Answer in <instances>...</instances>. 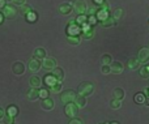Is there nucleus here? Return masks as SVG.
Listing matches in <instances>:
<instances>
[{"mask_svg":"<svg viewBox=\"0 0 149 124\" xmlns=\"http://www.w3.org/2000/svg\"><path fill=\"white\" fill-rule=\"evenodd\" d=\"M1 13L4 16V18H15L16 15H17V8L13 4H5L4 8L1 9Z\"/></svg>","mask_w":149,"mask_h":124,"instance_id":"3","label":"nucleus"},{"mask_svg":"<svg viewBox=\"0 0 149 124\" xmlns=\"http://www.w3.org/2000/svg\"><path fill=\"white\" fill-rule=\"evenodd\" d=\"M98 8H101V9H105V10H107V12H110L111 5H110V3H109V1H103Z\"/></svg>","mask_w":149,"mask_h":124,"instance_id":"39","label":"nucleus"},{"mask_svg":"<svg viewBox=\"0 0 149 124\" xmlns=\"http://www.w3.org/2000/svg\"><path fill=\"white\" fill-rule=\"evenodd\" d=\"M13 124H15V123H13Z\"/></svg>","mask_w":149,"mask_h":124,"instance_id":"55","label":"nucleus"},{"mask_svg":"<svg viewBox=\"0 0 149 124\" xmlns=\"http://www.w3.org/2000/svg\"><path fill=\"white\" fill-rule=\"evenodd\" d=\"M145 98H147V96H145L144 93H141V91H139V93H136L135 94V102L136 103H139V105H144V102H145Z\"/></svg>","mask_w":149,"mask_h":124,"instance_id":"30","label":"nucleus"},{"mask_svg":"<svg viewBox=\"0 0 149 124\" xmlns=\"http://www.w3.org/2000/svg\"><path fill=\"white\" fill-rule=\"evenodd\" d=\"M111 17H113L115 21H120L122 18L124 17V10L122 9V8H116V9L113 12V15H111Z\"/></svg>","mask_w":149,"mask_h":124,"instance_id":"21","label":"nucleus"},{"mask_svg":"<svg viewBox=\"0 0 149 124\" xmlns=\"http://www.w3.org/2000/svg\"><path fill=\"white\" fill-rule=\"evenodd\" d=\"M136 59L140 64H147L149 62V48L148 47H143V48L139 50Z\"/></svg>","mask_w":149,"mask_h":124,"instance_id":"5","label":"nucleus"},{"mask_svg":"<svg viewBox=\"0 0 149 124\" xmlns=\"http://www.w3.org/2000/svg\"><path fill=\"white\" fill-rule=\"evenodd\" d=\"M33 10V8L30 7V5H28V4H22V5H20V12H21V15H28L29 12H31Z\"/></svg>","mask_w":149,"mask_h":124,"instance_id":"33","label":"nucleus"},{"mask_svg":"<svg viewBox=\"0 0 149 124\" xmlns=\"http://www.w3.org/2000/svg\"><path fill=\"white\" fill-rule=\"evenodd\" d=\"M140 76L143 78H149V65H144L140 69Z\"/></svg>","mask_w":149,"mask_h":124,"instance_id":"35","label":"nucleus"},{"mask_svg":"<svg viewBox=\"0 0 149 124\" xmlns=\"http://www.w3.org/2000/svg\"><path fill=\"white\" fill-rule=\"evenodd\" d=\"M140 65V63L137 62L136 57H130L128 60H127V67L130 68V69H137Z\"/></svg>","mask_w":149,"mask_h":124,"instance_id":"23","label":"nucleus"},{"mask_svg":"<svg viewBox=\"0 0 149 124\" xmlns=\"http://www.w3.org/2000/svg\"><path fill=\"white\" fill-rule=\"evenodd\" d=\"M28 68L30 69V72H38L39 69H41V62L39 60H37V59H31L30 62H29V64H28Z\"/></svg>","mask_w":149,"mask_h":124,"instance_id":"14","label":"nucleus"},{"mask_svg":"<svg viewBox=\"0 0 149 124\" xmlns=\"http://www.w3.org/2000/svg\"><path fill=\"white\" fill-rule=\"evenodd\" d=\"M111 62H113V57H111V55H103L102 57H101V63L102 64H107V65H110L111 64Z\"/></svg>","mask_w":149,"mask_h":124,"instance_id":"37","label":"nucleus"},{"mask_svg":"<svg viewBox=\"0 0 149 124\" xmlns=\"http://www.w3.org/2000/svg\"><path fill=\"white\" fill-rule=\"evenodd\" d=\"M12 72L15 73V75H17V76L22 75V73L25 72V64H24L22 62H20V60L15 62L13 63V65H12Z\"/></svg>","mask_w":149,"mask_h":124,"instance_id":"10","label":"nucleus"},{"mask_svg":"<svg viewBox=\"0 0 149 124\" xmlns=\"http://www.w3.org/2000/svg\"><path fill=\"white\" fill-rule=\"evenodd\" d=\"M147 90H148V91H147V96L149 97V88H147Z\"/></svg>","mask_w":149,"mask_h":124,"instance_id":"50","label":"nucleus"},{"mask_svg":"<svg viewBox=\"0 0 149 124\" xmlns=\"http://www.w3.org/2000/svg\"><path fill=\"white\" fill-rule=\"evenodd\" d=\"M124 96H126V93H124V90L122 88H116V89H114V91H113V97H114V99H123L124 98Z\"/></svg>","mask_w":149,"mask_h":124,"instance_id":"24","label":"nucleus"},{"mask_svg":"<svg viewBox=\"0 0 149 124\" xmlns=\"http://www.w3.org/2000/svg\"><path fill=\"white\" fill-rule=\"evenodd\" d=\"M97 22H98V20H97V17H95V15L88 16V18H86V24H88V25H90V26H94Z\"/></svg>","mask_w":149,"mask_h":124,"instance_id":"36","label":"nucleus"},{"mask_svg":"<svg viewBox=\"0 0 149 124\" xmlns=\"http://www.w3.org/2000/svg\"><path fill=\"white\" fill-rule=\"evenodd\" d=\"M123 69H124V67L120 62H111L110 73H113V75H120V73H123Z\"/></svg>","mask_w":149,"mask_h":124,"instance_id":"9","label":"nucleus"},{"mask_svg":"<svg viewBox=\"0 0 149 124\" xmlns=\"http://www.w3.org/2000/svg\"><path fill=\"white\" fill-rule=\"evenodd\" d=\"M4 115H5L4 110H3V109H1V107H0V120H1V119H3V116H4Z\"/></svg>","mask_w":149,"mask_h":124,"instance_id":"46","label":"nucleus"},{"mask_svg":"<svg viewBox=\"0 0 149 124\" xmlns=\"http://www.w3.org/2000/svg\"><path fill=\"white\" fill-rule=\"evenodd\" d=\"M67 41L72 46H77V44H80V37H67Z\"/></svg>","mask_w":149,"mask_h":124,"instance_id":"34","label":"nucleus"},{"mask_svg":"<svg viewBox=\"0 0 149 124\" xmlns=\"http://www.w3.org/2000/svg\"><path fill=\"white\" fill-rule=\"evenodd\" d=\"M95 12H97V8H95V7H90L89 9H86L85 15H86V16H92V15H95Z\"/></svg>","mask_w":149,"mask_h":124,"instance_id":"41","label":"nucleus"},{"mask_svg":"<svg viewBox=\"0 0 149 124\" xmlns=\"http://www.w3.org/2000/svg\"><path fill=\"white\" fill-rule=\"evenodd\" d=\"M24 17H25V20L28 21V22H36L37 20H38V15H37L36 12H34V10H31V12H29L28 15H25L24 16Z\"/></svg>","mask_w":149,"mask_h":124,"instance_id":"27","label":"nucleus"},{"mask_svg":"<svg viewBox=\"0 0 149 124\" xmlns=\"http://www.w3.org/2000/svg\"><path fill=\"white\" fill-rule=\"evenodd\" d=\"M51 72H52L51 75L54 76V78H55V80H56L58 82H62V81H63V78H64V71H63L60 67H55L54 69L51 71Z\"/></svg>","mask_w":149,"mask_h":124,"instance_id":"12","label":"nucleus"},{"mask_svg":"<svg viewBox=\"0 0 149 124\" xmlns=\"http://www.w3.org/2000/svg\"><path fill=\"white\" fill-rule=\"evenodd\" d=\"M76 91L72 90V89H68V90H64L62 94H60V101H62L63 105L71 103V102H74V98H76Z\"/></svg>","mask_w":149,"mask_h":124,"instance_id":"1","label":"nucleus"},{"mask_svg":"<svg viewBox=\"0 0 149 124\" xmlns=\"http://www.w3.org/2000/svg\"><path fill=\"white\" fill-rule=\"evenodd\" d=\"M103 1H106V0H93V3H94L95 5H98V7H100V5L102 4Z\"/></svg>","mask_w":149,"mask_h":124,"instance_id":"44","label":"nucleus"},{"mask_svg":"<svg viewBox=\"0 0 149 124\" xmlns=\"http://www.w3.org/2000/svg\"><path fill=\"white\" fill-rule=\"evenodd\" d=\"M102 124H109V123H102Z\"/></svg>","mask_w":149,"mask_h":124,"instance_id":"52","label":"nucleus"},{"mask_svg":"<svg viewBox=\"0 0 149 124\" xmlns=\"http://www.w3.org/2000/svg\"><path fill=\"white\" fill-rule=\"evenodd\" d=\"M26 97H28L29 101H36V99H38V89L37 88H30L28 90V93H26Z\"/></svg>","mask_w":149,"mask_h":124,"instance_id":"18","label":"nucleus"},{"mask_svg":"<svg viewBox=\"0 0 149 124\" xmlns=\"http://www.w3.org/2000/svg\"><path fill=\"white\" fill-rule=\"evenodd\" d=\"M38 97L42 99L49 98L50 97V90L49 88H38Z\"/></svg>","mask_w":149,"mask_h":124,"instance_id":"28","label":"nucleus"},{"mask_svg":"<svg viewBox=\"0 0 149 124\" xmlns=\"http://www.w3.org/2000/svg\"><path fill=\"white\" fill-rule=\"evenodd\" d=\"M15 4H17V5H22V4H25L26 3V0H12Z\"/></svg>","mask_w":149,"mask_h":124,"instance_id":"43","label":"nucleus"},{"mask_svg":"<svg viewBox=\"0 0 149 124\" xmlns=\"http://www.w3.org/2000/svg\"><path fill=\"white\" fill-rule=\"evenodd\" d=\"M144 105H145V106H149V97H148V98H145V102H144Z\"/></svg>","mask_w":149,"mask_h":124,"instance_id":"48","label":"nucleus"},{"mask_svg":"<svg viewBox=\"0 0 149 124\" xmlns=\"http://www.w3.org/2000/svg\"><path fill=\"white\" fill-rule=\"evenodd\" d=\"M148 80H149V78H148Z\"/></svg>","mask_w":149,"mask_h":124,"instance_id":"54","label":"nucleus"},{"mask_svg":"<svg viewBox=\"0 0 149 124\" xmlns=\"http://www.w3.org/2000/svg\"><path fill=\"white\" fill-rule=\"evenodd\" d=\"M122 105H123V103H122V101H120V99H111V101H110V109H113V110H119V109H120V107H122Z\"/></svg>","mask_w":149,"mask_h":124,"instance_id":"32","label":"nucleus"},{"mask_svg":"<svg viewBox=\"0 0 149 124\" xmlns=\"http://www.w3.org/2000/svg\"><path fill=\"white\" fill-rule=\"evenodd\" d=\"M93 90H94V88H93V84L92 82H82V84H80V86H79V94L80 96H84V97H89L90 94L93 93Z\"/></svg>","mask_w":149,"mask_h":124,"instance_id":"4","label":"nucleus"},{"mask_svg":"<svg viewBox=\"0 0 149 124\" xmlns=\"http://www.w3.org/2000/svg\"><path fill=\"white\" fill-rule=\"evenodd\" d=\"M115 24H116V21L114 20L111 16H109L107 18H105L103 21H101V25H102L103 28H111V26H115Z\"/></svg>","mask_w":149,"mask_h":124,"instance_id":"22","label":"nucleus"},{"mask_svg":"<svg viewBox=\"0 0 149 124\" xmlns=\"http://www.w3.org/2000/svg\"><path fill=\"white\" fill-rule=\"evenodd\" d=\"M41 67L45 68L46 71H52L55 67H56V60L54 57H49L46 56L43 60L41 62Z\"/></svg>","mask_w":149,"mask_h":124,"instance_id":"8","label":"nucleus"},{"mask_svg":"<svg viewBox=\"0 0 149 124\" xmlns=\"http://www.w3.org/2000/svg\"><path fill=\"white\" fill-rule=\"evenodd\" d=\"M46 56H47V52L43 47H37L33 51V59H37V60H39V62H42Z\"/></svg>","mask_w":149,"mask_h":124,"instance_id":"11","label":"nucleus"},{"mask_svg":"<svg viewBox=\"0 0 149 124\" xmlns=\"http://www.w3.org/2000/svg\"><path fill=\"white\" fill-rule=\"evenodd\" d=\"M74 105H76L79 109H84L85 106H86V97H84V96H76V98H74V102H73Z\"/></svg>","mask_w":149,"mask_h":124,"instance_id":"16","label":"nucleus"},{"mask_svg":"<svg viewBox=\"0 0 149 124\" xmlns=\"http://www.w3.org/2000/svg\"><path fill=\"white\" fill-rule=\"evenodd\" d=\"M5 1H12V0H5Z\"/></svg>","mask_w":149,"mask_h":124,"instance_id":"51","label":"nucleus"},{"mask_svg":"<svg viewBox=\"0 0 149 124\" xmlns=\"http://www.w3.org/2000/svg\"><path fill=\"white\" fill-rule=\"evenodd\" d=\"M5 111H7V115H9V116H12V118H16L18 115V107L16 106V105H9Z\"/></svg>","mask_w":149,"mask_h":124,"instance_id":"20","label":"nucleus"},{"mask_svg":"<svg viewBox=\"0 0 149 124\" xmlns=\"http://www.w3.org/2000/svg\"><path fill=\"white\" fill-rule=\"evenodd\" d=\"M65 31H67V37H77L81 34V28L77 24H68Z\"/></svg>","mask_w":149,"mask_h":124,"instance_id":"7","label":"nucleus"},{"mask_svg":"<svg viewBox=\"0 0 149 124\" xmlns=\"http://www.w3.org/2000/svg\"><path fill=\"white\" fill-rule=\"evenodd\" d=\"M43 82H45V85L47 86V88H50V86H52L55 82H56V80L54 78V76L50 73V75H46L43 77Z\"/></svg>","mask_w":149,"mask_h":124,"instance_id":"25","label":"nucleus"},{"mask_svg":"<svg viewBox=\"0 0 149 124\" xmlns=\"http://www.w3.org/2000/svg\"><path fill=\"white\" fill-rule=\"evenodd\" d=\"M68 124H84V122H82L80 118H76V116H74V118H72V119L70 120V123H68Z\"/></svg>","mask_w":149,"mask_h":124,"instance_id":"42","label":"nucleus"},{"mask_svg":"<svg viewBox=\"0 0 149 124\" xmlns=\"http://www.w3.org/2000/svg\"><path fill=\"white\" fill-rule=\"evenodd\" d=\"M109 16H110V12H107V10H105V9H101V8H98L97 12H95V17H97L98 21H103L105 18H107Z\"/></svg>","mask_w":149,"mask_h":124,"instance_id":"19","label":"nucleus"},{"mask_svg":"<svg viewBox=\"0 0 149 124\" xmlns=\"http://www.w3.org/2000/svg\"><path fill=\"white\" fill-rule=\"evenodd\" d=\"M148 21H149V18H148Z\"/></svg>","mask_w":149,"mask_h":124,"instance_id":"53","label":"nucleus"},{"mask_svg":"<svg viewBox=\"0 0 149 124\" xmlns=\"http://www.w3.org/2000/svg\"><path fill=\"white\" fill-rule=\"evenodd\" d=\"M81 35H82V38L84 39H92L93 37H94V30H93L92 28L88 29V30H82Z\"/></svg>","mask_w":149,"mask_h":124,"instance_id":"31","label":"nucleus"},{"mask_svg":"<svg viewBox=\"0 0 149 124\" xmlns=\"http://www.w3.org/2000/svg\"><path fill=\"white\" fill-rule=\"evenodd\" d=\"M59 12L62 13V15H70L71 12H72V4L71 3H62V4L59 5Z\"/></svg>","mask_w":149,"mask_h":124,"instance_id":"15","label":"nucleus"},{"mask_svg":"<svg viewBox=\"0 0 149 124\" xmlns=\"http://www.w3.org/2000/svg\"><path fill=\"white\" fill-rule=\"evenodd\" d=\"M109 124H120V123H119V122H116V120H113V122H110Z\"/></svg>","mask_w":149,"mask_h":124,"instance_id":"49","label":"nucleus"},{"mask_svg":"<svg viewBox=\"0 0 149 124\" xmlns=\"http://www.w3.org/2000/svg\"><path fill=\"white\" fill-rule=\"evenodd\" d=\"M71 4H72V10H74L77 15H85L88 9L85 0H73V3H71Z\"/></svg>","mask_w":149,"mask_h":124,"instance_id":"2","label":"nucleus"},{"mask_svg":"<svg viewBox=\"0 0 149 124\" xmlns=\"http://www.w3.org/2000/svg\"><path fill=\"white\" fill-rule=\"evenodd\" d=\"M29 82H30V86L31 88H41V85H42V80H41V77H38L37 75H34V76H31L30 77V80H29Z\"/></svg>","mask_w":149,"mask_h":124,"instance_id":"17","label":"nucleus"},{"mask_svg":"<svg viewBox=\"0 0 149 124\" xmlns=\"http://www.w3.org/2000/svg\"><path fill=\"white\" fill-rule=\"evenodd\" d=\"M77 111H79V107H77L73 102L64 105V114L67 115V118H71V119L74 118L77 115Z\"/></svg>","mask_w":149,"mask_h":124,"instance_id":"6","label":"nucleus"},{"mask_svg":"<svg viewBox=\"0 0 149 124\" xmlns=\"http://www.w3.org/2000/svg\"><path fill=\"white\" fill-rule=\"evenodd\" d=\"M62 89H63V84L62 82H55L52 86H50L49 88V90H50V93H54V94H58V93H60L62 91Z\"/></svg>","mask_w":149,"mask_h":124,"instance_id":"26","label":"nucleus"},{"mask_svg":"<svg viewBox=\"0 0 149 124\" xmlns=\"http://www.w3.org/2000/svg\"><path fill=\"white\" fill-rule=\"evenodd\" d=\"M101 72H102L103 75H109V73H110V65L102 64V67H101Z\"/></svg>","mask_w":149,"mask_h":124,"instance_id":"40","label":"nucleus"},{"mask_svg":"<svg viewBox=\"0 0 149 124\" xmlns=\"http://www.w3.org/2000/svg\"><path fill=\"white\" fill-rule=\"evenodd\" d=\"M3 21H4V16H3V13L0 12V25L3 24Z\"/></svg>","mask_w":149,"mask_h":124,"instance_id":"47","label":"nucleus"},{"mask_svg":"<svg viewBox=\"0 0 149 124\" xmlns=\"http://www.w3.org/2000/svg\"><path fill=\"white\" fill-rule=\"evenodd\" d=\"M54 106H55V103H54V101H52L51 98H45V99H42V103H41V107L43 110H46V111H50V110H52L54 109Z\"/></svg>","mask_w":149,"mask_h":124,"instance_id":"13","label":"nucleus"},{"mask_svg":"<svg viewBox=\"0 0 149 124\" xmlns=\"http://www.w3.org/2000/svg\"><path fill=\"white\" fill-rule=\"evenodd\" d=\"M3 120H4V124H13L15 123V118L9 116V115H4V116H3Z\"/></svg>","mask_w":149,"mask_h":124,"instance_id":"38","label":"nucleus"},{"mask_svg":"<svg viewBox=\"0 0 149 124\" xmlns=\"http://www.w3.org/2000/svg\"><path fill=\"white\" fill-rule=\"evenodd\" d=\"M86 18H88L86 15H77L76 17H74V22L79 26H82L84 24H86Z\"/></svg>","mask_w":149,"mask_h":124,"instance_id":"29","label":"nucleus"},{"mask_svg":"<svg viewBox=\"0 0 149 124\" xmlns=\"http://www.w3.org/2000/svg\"><path fill=\"white\" fill-rule=\"evenodd\" d=\"M5 4H7V3H5V0H0V9H3Z\"/></svg>","mask_w":149,"mask_h":124,"instance_id":"45","label":"nucleus"}]
</instances>
